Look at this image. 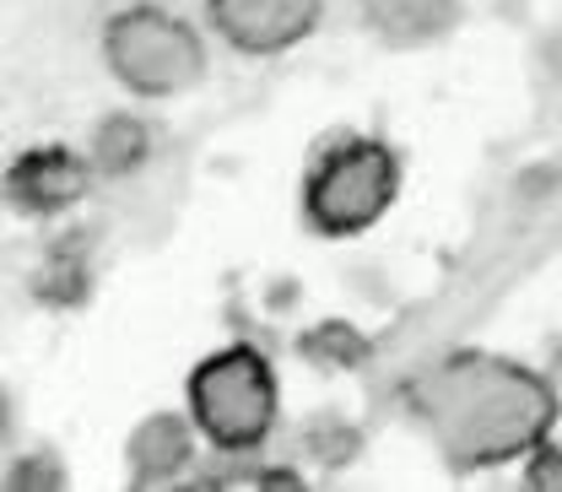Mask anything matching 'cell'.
Listing matches in <instances>:
<instances>
[{
    "mask_svg": "<svg viewBox=\"0 0 562 492\" xmlns=\"http://www.w3.org/2000/svg\"><path fill=\"white\" fill-rule=\"evenodd\" d=\"M92 179H98L92 157H76L70 146H33L16 152V163L5 168V201L22 216H66L87 201Z\"/></svg>",
    "mask_w": 562,
    "mask_h": 492,
    "instance_id": "8992f818",
    "label": "cell"
},
{
    "mask_svg": "<svg viewBox=\"0 0 562 492\" xmlns=\"http://www.w3.org/2000/svg\"><path fill=\"white\" fill-rule=\"evenodd\" d=\"M184 412L195 417L201 438L227 460H249L271 444L281 417V384L271 357L249 342L211 351L190 368Z\"/></svg>",
    "mask_w": 562,
    "mask_h": 492,
    "instance_id": "7a4b0ae2",
    "label": "cell"
},
{
    "mask_svg": "<svg viewBox=\"0 0 562 492\" xmlns=\"http://www.w3.org/2000/svg\"><path fill=\"white\" fill-rule=\"evenodd\" d=\"M151 125L140 120V114H103L98 125H92V141H87V157H92V168H98V179H131L140 174L146 163H151Z\"/></svg>",
    "mask_w": 562,
    "mask_h": 492,
    "instance_id": "9c48e42d",
    "label": "cell"
},
{
    "mask_svg": "<svg viewBox=\"0 0 562 492\" xmlns=\"http://www.w3.org/2000/svg\"><path fill=\"white\" fill-rule=\"evenodd\" d=\"M206 22L233 55L277 60L319 33L325 0H206Z\"/></svg>",
    "mask_w": 562,
    "mask_h": 492,
    "instance_id": "5b68a950",
    "label": "cell"
},
{
    "mask_svg": "<svg viewBox=\"0 0 562 492\" xmlns=\"http://www.w3.org/2000/svg\"><path fill=\"white\" fill-rule=\"evenodd\" d=\"M5 488L27 492V488H66V471L60 466H49V455H22L11 471H5Z\"/></svg>",
    "mask_w": 562,
    "mask_h": 492,
    "instance_id": "5bb4252c",
    "label": "cell"
},
{
    "mask_svg": "<svg viewBox=\"0 0 562 492\" xmlns=\"http://www.w3.org/2000/svg\"><path fill=\"white\" fill-rule=\"evenodd\" d=\"M308 449H314V460H325V466H347L351 449H357V433H351L341 417H319L308 427Z\"/></svg>",
    "mask_w": 562,
    "mask_h": 492,
    "instance_id": "7c38bea8",
    "label": "cell"
},
{
    "mask_svg": "<svg viewBox=\"0 0 562 492\" xmlns=\"http://www.w3.org/2000/svg\"><path fill=\"white\" fill-rule=\"evenodd\" d=\"M297 351L308 357V362H319V368H351V362H362L368 357V342L351 331L347 320H325V325H314Z\"/></svg>",
    "mask_w": 562,
    "mask_h": 492,
    "instance_id": "30bf717a",
    "label": "cell"
},
{
    "mask_svg": "<svg viewBox=\"0 0 562 492\" xmlns=\"http://www.w3.org/2000/svg\"><path fill=\"white\" fill-rule=\"evenodd\" d=\"M401 195V157L379 136H341L303 179V222L319 238H357L384 222Z\"/></svg>",
    "mask_w": 562,
    "mask_h": 492,
    "instance_id": "277c9868",
    "label": "cell"
},
{
    "mask_svg": "<svg viewBox=\"0 0 562 492\" xmlns=\"http://www.w3.org/2000/svg\"><path fill=\"white\" fill-rule=\"evenodd\" d=\"M81 287H87V271L76 266V249H66V238H60V244L49 249L44 271H38V292L55 298V303H66V298H81Z\"/></svg>",
    "mask_w": 562,
    "mask_h": 492,
    "instance_id": "8fae6325",
    "label": "cell"
},
{
    "mask_svg": "<svg viewBox=\"0 0 562 492\" xmlns=\"http://www.w3.org/2000/svg\"><path fill=\"white\" fill-rule=\"evenodd\" d=\"M412 417L449 471L525 460L558 427V390L530 362L497 351H454L412 379Z\"/></svg>",
    "mask_w": 562,
    "mask_h": 492,
    "instance_id": "6da1fadb",
    "label": "cell"
},
{
    "mask_svg": "<svg viewBox=\"0 0 562 492\" xmlns=\"http://www.w3.org/2000/svg\"><path fill=\"white\" fill-rule=\"evenodd\" d=\"M103 66L109 76L131 92V98H146V103H162V98H184L206 81L211 55L206 38L173 16L168 5H120L109 22H103Z\"/></svg>",
    "mask_w": 562,
    "mask_h": 492,
    "instance_id": "3957f363",
    "label": "cell"
},
{
    "mask_svg": "<svg viewBox=\"0 0 562 492\" xmlns=\"http://www.w3.org/2000/svg\"><path fill=\"white\" fill-rule=\"evenodd\" d=\"M525 488H541V492H562V444H536L525 455Z\"/></svg>",
    "mask_w": 562,
    "mask_h": 492,
    "instance_id": "4fadbf2b",
    "label": "cell"
},
{
    "mask_svg": "<svg viewBox=\"0 0 562 492\" xmlns=\"http://www.w3.org/2000/svg\"><path fill=\"white\" fill-rule=\"evenodd\" d=\"M357 11L384 49H427L460 22V0H357Z\"/></svg>",
    "mask_w": 562,
    "mask_h": 492,
    "instance_id": "ba28073f",
    "label": "cell"
},
{
    "mask_svg": "<svg viewBox=\"0 0 562 492\" xmlns=\"http://www.w3.org/2000/svg\"><path fill=\"white\" fill-rule=\"evenodd\" d=\"M201 427L190 412H151L131 427L125 438V471L136 488H173L195 471V449H201Z\"/></svg>",
    "mask_w": 562,
    "mask_h": 492,
    "instance_id": "52a82bcc",
    "label": "cell"
}]
</instances>
